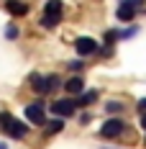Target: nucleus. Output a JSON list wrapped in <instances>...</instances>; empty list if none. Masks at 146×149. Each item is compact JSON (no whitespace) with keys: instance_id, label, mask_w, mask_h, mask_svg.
I'll return each instance as SVG.
<instances>
[{"instance_id":"obj_17","label":"nucleus","mask_w":146,"mask_h":149,"mask_svg":"<svg viewBox=\"0 0 146 149\" xmlns=\"http://www.w3.org/2000/svg\"><path fill=\"white\" fill-rule=\"evenodd\" d=\"M69 70H74V72L82 70V62H69Z\"/></svg>"},{"instance_id":"obj_7","label":"nucleus","mask_w":146,"mask_h":149,"mask_svg":"<svg viewBox=\"0 0 146 149\" xmlns=\"http://www.w3.org/2000/svg\"><path fill=\"white\" fill-rule=\"evenodd\" d=\"M98 41L95 39H90V36H80V39H74V52L80 54V57H92V54H98Z\"/></svg>"},{"instance_id":"obj_13","label":"nucleus","mask_w":146,"mask_h":149,"mask_svg":"<svg viewBox=\"0 0 146 149\" xmlns=\"http://www.w3.org/2000/svg\"><path fill=\"white\" fill-rule=\"evenodd\" d=\"M118 39H120V31H116V29H110V31H105V44H116Z\"/></svg>"},{"instance_id":"obj_14","label":"nucleus","mask_w":146,"mask_h":149,"mask_svg":"<svg viewBox=\"0 0 146 149\" xmlns=\"http://www.w3.org/2000/svg\"><path fill=\"white\" fill-rule=\"evenodd\" d=\"M18 33H21V31L15 29V26H8V29H5V39H10V41H13V39H18Z\"/></svg>"},{"instance_id":"obj_10","label":"nucleus","mask_w":146,"mask_h":149,"mask_svg":"<svg viewBox=\"0 0 146 149\" xmlns=\"http://www.w3.org/2000/svg\"><path fill=\"white\" fill-rule=\"evenodd\" d=\"M64 90H67L69 95H77V93H82V90H85V82H82V77H80V74L69 77V80L64 82Z\"/></svg>"},{"instance_id":"obj_19","label":"nucleus","mask_w":146,"mask_h":149,"mask_svg":"<svg viewBox=\"0 0 146 149\" xmlns=\"http://www.w3.org/2000/svg\"><path fill=\"white\" fill-rule=\"evenodd\" d=\"M138 111H144V113H146V98H144V100H138Z\"/></svg>"},{"instance_id":"obj_6","label":"nucleus","mask_w":146,"mask_h":149,"mask_svg":"<svg viewBox=\"0 0 146 149\" xmlns=\"http://www.w3.org/2000/svg\"><path fill=\"white\" fill-rule=\"evenodd\" d=\"M141 8H144V0H123L118 5V18L120 21H133Z\"/></svg>"},{"instance_id":"obj_12","label":"nucleus","mask_w":146,"mask_h":149,"mask_svg":"<svg viewBox=\"0 0 146 149\" xmlns=\"http://www.w3.org/2000/svg\"><path fill=\"white\" fill-rule=\"evenodd\" d=\"M95 100H98V90H82L74 103L77 105H90V103H95Z\"/></svg>"},{"instance_id":"obj_21","label":"nucleus","mask_w":146,"mask_h":149,"mask_svg":"<svg viewBox=\"0 0 146 149\" xmlns=\"http://www.w3.org/2000/svg\"><path fill=\"white\" fill-rule=\"evenodd\" d=\"M0 149H8V147H5V144H0Z\"/></svg>"},{"instance_id":"obj_8","label":"nucleus","mask_w":146,"mask_h":149,"mask_svg":"<svg viewBox=\"0 0 146 149\" xmlns=\"http://www.w3.org/2000/svg\"><path fill=\"white\" fill-rule=\"evenodd\" d=\"M123 129H126V126H123V121H120V118H108L100 126V136H102V139H118V136L123 134Z\"/></svg>"},{"instance_id":"obj_5","label":"nucleus","mask_w":146,"mask_h":149,"mask_svg":"<svg viewBox=\"0 0 146 149\" xmlns=\"http://www.w3.org/2000/svg\"><path fill=\"white\" fill-rule=\"evenodd\" d=\"M49 111H51L54 116H59V118H69V116L77 113V103H74L72 98H62V100H54Z\"/></svg>"},{"instance_id":"obj_18","label":"nucleus","mask_w":146,"mask_h":149,"mask_svg":"<svg viewBox=\"0 0 146 149\" xmlns=\"http://www.w3.org/2000/svg\"><path fill=\"white\" fill-rule=\"evenodd\" d=\"M80 123H90V113H82L80 116Z\"/></svg>"},{"instance_id":"obj_15","label":"nucleus","mask_w":146,"mask_h":149,"mask_svg":"<svg viewBox=\"0 0 146 149\" xmlns=\"http://www.w3.org/2000/svg\"><path fill=\"white\" fill-rule=\"evenodd\" d=\"M105 108H108V113H120V111H123V105H120V103H113V100L105 105Z\"/></svg>"},{"instance_id":"obj_1","label":"nucleus","mask_w":146,"mask_h":149,"mask_svg":"<svg viewBox=\"0 0 146 149\" xmlns=\"http://www.w3.org/2000/svg\"><path fill=\"white\" fill-rule=\"evenodd\" d=\"M0 131L8 134L10 139H23V136L28 134V126L23 121H18L15 116H10L8 111H3L0 113Z\"/></svg>"},{"instance_id":"obj_9","label":"nucleus","mask_w":146,"mask_h":149,"mask_svg":"<svg viewBox=\"0 0 146 149\" xmlns=\"http://www.w3.org/2000/svg\"><path fill=\"white\" fill-rule=\"evenodd\" d=\"M5 10L10 15H26L28 13V3H23V0H5Z\"/></svg>"},{"instance_id":"obj_3","label":"nucleus","mask_w":146,"mask_h":149,"mask_svg":"<svg viewBox=\"0 0 146 149\" xmlns=\"http://www.w3.org/2000/svg\"><path fill=\"white\" fill-rule=\"evenodd\" d=\"M62 15H64V5H62V0H46L44 15H41V26H44V29H54L59 21H62Z\"/></svg>"},{"instance_id":"obj_20","label":"nucleus","mask_w":146,"mask_h":149,"mask_svg":"<svg viewBox=\"0 0 146 149\" xmlns=\"http://www.w3.org/2000/svg\"><path fill=\"white\" fill-rule=\"evenodd\" d=\"M141 126H144V129H146V113H144V116H141Z\"/></svg>"},{"instance_id":"obj_16","label":"nucleus","mask_w":146,"mask_h":149,"mask_svg":"<svg viewBox=\"0 0 146 149\" xmlns=\"http://www.w3.org/2000/svg\"><path fill=\"white\" fill-rule=\"evenodd\" d=\"M136 31H138L136 26H131V29H126V31H120V39H131V36L136 33Z\"/></svg>"},{"instance_id":"obj_2","label":"nucleus","mask_w":146,"mask_h":149,"mask_svg":"<svg viewBox=\"0 0 146 149\" xmlns=\"http://www.w3.org/2000/svg\"><path fill=\"white\" fill-rule=\"evenodd\" d=\"M28 82H31V88L36 90L39 95H49V93H54V90L62 85L57 74H39V72H33V74H31V77H28Z\"/></svg>"},{"instance_id":"obj_11","label":"nucleus","mask_w":146,"mask_h":149,"mask_svg":"<svg viewBox=\"0 0 146 149\" xmlns=\"http://www.w3.org/2000/svg\"><path fill=\"white\" fill-rule=\"evenodd\" d=\"M64 129V118H54V121H46L44 123V134L51 136V134H59Z\"/></svg>"},{"instance_id":"obj_4","label":"nucleus","mask_w":146,"mask_h":149,"mask_svg":"<svg viewBox=\"0 0 146 149\" xmlns=\"http://www.w3.org/2000/svg\"><path fill=\"white\" fill-rule=\"evenodd\" d=\"M23 113H26L28 123H33V126H44V123H46V108H44V103H41V100L28 103Z\"/></svg>"}]
</instances>
